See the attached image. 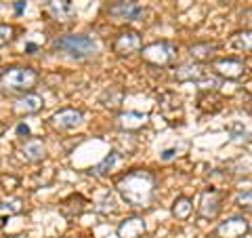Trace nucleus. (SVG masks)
Listing matches in <instances>:
<instances>
[{
    "mask_svg": "<svg viewBox=\"0 0 252 238\" xmlns=\"http://www.w3.org/2000/svg\"><path fill=\"white\" fill-rule=\"evenodd\" d=\"M116 124L122 131H139L147 124V114H139V112H122L118 114Z\"/></svg>",
    "mask_w": 252,
    "mask_h": 238,
    "instance_id": "nucleus-16",
    "label": "nucleus"
},
{
    "mask_svg": "<svg viewBox=\"0 0 252 238\" xmlns=\"http://www.w3.org/2000/svg\"><path fill=\"white\" fill-rule=\"evenodd\" d=\"M235 204L246 211V213H252V188L250 190H242V192L235 194Z\"/></svg>",
    "mask_w": 252,
    "mask_h": 238,
    "instance_id": "nucleus-24",
    "label": "nucleus"
},
{
    "mask_svg": "<svg viewBox=\"0 0 252 238\" xmlns=\"http://www.w3.org/2000/svg\"><path fill=\"white\" fill-rule=\"evenodd\" d=\"M23 9H26V2H23V0L15 2V11H17V13H23Z\"/></svg>",
    "mask_w": 252,
    "mask_h": 238,
    "instance_id": "nucleus-30",
    "label": "nucleus"
},
{
    "mask_svg": "<svg viewBox=\"0 0 252 238\" xmlns=\"http://www.w3.org/2000/svg\"><path fill=\"white\" fill-rule=\"evenodd\" d=\"M219 49L217 42H195L189 46V55L195 63H206V61H212L215 53Z\"/></svg>",
    "mask_w": 252,
    "mask_h": 238,
    "instance_id": "nucleus-17",
    "label": "nucleus"
},
{
    "mask_svg": "<svg viewBox=\"0 0 252 238\" xmlns=\"http://www.w3.org/2000/svg\"><path fill=\"white\" fill-rule=\"evenodd\" d=\"M23 209L21 198H9V200H0V215H17Z\"/></svg>",
    "mask_w": 252,
    "mask_h": 238,
    "instance_id": "nucleus-23",
    "label": "nucleus"
},
{
    "mask_svg": "<svg viewBox=\"0 0 252 238\" xmlns=\"http://www.w3.org/2000/svg\"><path fill=\"white\" fill-rule=\"evenodd\" d=\"M122 97H124L122 89H118V86H109V89L101 95V101H103L105 108H118L122 104Z\"/></svg>",
    "mask_w": 252,
    "mask_h": 238,
    "instance_id": "nucleus-22",
    "label": "nucleus"
},
{
    "mask_svg": "<svg viewBox=\"0 0 252 238\" xmlns=\"http://www.w3.org/2000/svg\"><path fill=\"white\" fill-rule=\"evenodd\" d=\"M212 68L217 70L219 76L229 78V80H240L246 74V66L240 59H217V61H212Z\"/></svg>",
    "mask_w": 252,
    "mask_h": 238,
    "instance_id": "nucleus-12",
    "label": "nucleus"
},
{
    "mask_svg": "<svg viewBox=\"0 0 252 238\" xmlns=\"http://www.w3.org/2000/svg\"><path fill=\"white\" fill-rule=\"evenodd\" d=\"M195 86H198L200 91H217L219 86H220V78L219 76H210V74H206L204 78H200L198 82H195Z\"/></svg>",
    "mask_w": 252,
    "mask_h": 238,
    "instance_id": "nucleus-25",
    "label": "nucleus"
},
{
    "mask_svg": "<svg viewBox=\"0 0 252 238\" xmlns=\"http://www.w3.org/2000/svg\"><path fill=\"white\" fill-rule=\"evenodd\" d=\"M36 82H38V72L28 66L6 68L0 74V91L4 93H26L30 89H34Z\"/></svg>",
    "mask_w": 252,
    "mask_h": 238,
    "instance_id": "nucleus-3",
    "label": "nucleus"
},
{
    "mask_svg": "<svg viewBox=\"0 0 252 238\" xmlns=\"http://www.w3.org/2000/svg\"><path fill=\"white\" fill-rule=\"evenodd\" d=\"M118 192L130 207L147 209L156 194V175L147 169H135L120 177L116 184Z\"/></svg>",
    "mask_w": 252,
    "mask_h": 238,
    "instance_id": "nucleus-1",
    "label": "nucleus"
},
{
    "mask_svg": "<svg viewBox=\"0 0 252 238\" xmlns=\"http://www.w3.org/2000/svg\"><path fill=\"white\" fill-rule=\"evenodd\" d=\"M248 230H250V226L246 219L240 215H233V217H227L223 224H219L217 236L219 238H242Z\"/></svg>",
    "mask_w": 252,
    "mask_h": 238,
    "instance_id": "nucleus-9",
    "label": "nucleus"
},
{
    "mask_svg": "<svg viewBox=\"0 0 252 238\" xmlns=\"http://www.w3.org/2000/svg\"><path fill=\"white\" fill-rule=\"evenodd\" d=\"M141 57L143 61L152 63V66H168V63L177 57V46L172 42L166 40H160V42H154V44H147V46H141Z\"/></svg>",
    "mask_w": 252,
    "mask_h": 238,
    "instance_id": "nucleus-4",
    "label": "nucleus"
},
{
    "mask_svg": "<svg viewBox=\"0 0 252 238\" xmlns=\"http://www.w3.org/2000/svg\"><path fill=\"white\" fill-rule=\"evenodd\" d=\"M44 154H46V150L40 139H28L26 144L21 146V156L26 158L28 162H40Z\"/></svg>",
    "mask_w": 252,
    "mask_h": 238,
    "instance_id": "nucleus-18",
    "label": "nucleus"
},
{
    "mask_svg": "<svg viewBox=\"0 0 252 238\" xmlns=\"http://www.w3.org/2000/svg\"><path fill=\"white\" fill-rule=\"evenodd\" d=\"M116 209H118V204H116V196L114 194H105L97 202V211L99 213H114Z\"/></svg>",
    "mask_w": 252,
    "mask_h": 238,
    "instance_id": "nucleus-26",
    "label": "nucleus"
},
{
    "mask_svg": "<svg viewBox=\"0 0 252 238\" xmlns=\"http://www.w3.org/2000/svg\"><path fill=\"white\" fill-rule=\"evenodd\" d=\"M145 221L141 217H126L120 226H118V236L120 238H141L145 234Z\"/></svg>",
    "mask_w": 252,
    "mask_h": 238,
    "instance_id": "nucleus-15",
    "label": "nucleus"
},
{
    "mask_svg": "<svg viewBox=\"0 0 252 238\" xmlns=\"http://www.w3.org/2000/svg\"><path fill=\"white\" fill-rule=\"evenodd\" d=\"M53 51L63 55V57H67V59L86 61V59H93L94 55L99 53V46L91 36L63 34V36H59V38H55L53 40Z\"/></svg>",
    "mask_w": 252,
    "mask_h": 238,
    "instance_id": "nucleus-2",
    "label": "nucleus"
},
{
    "mask_svg": "<svg viewBox=\"0 0 252 238\" xmlns=\"http://www.w3.org/2000/svg\"><path fill=\"white\" fill-rule=\"evenodd\" d=\"M15 38V28L13 26H0V46H6L13 42Z\"/></svg>",
    "mask_w": 252,
    "mask_h": 238,
    "instance_id": "nucleus-27",
    "label": "nucleus"
},
{
    "mask_svg": "<svg viewBox=\"0 0 252 238\" xmlns=\"http://www.w3.org/2000/svg\"><path fill=\"white\" fill-rule=\"evenodd\" d=\"M220 207H223V194H220L219 190H215V188H208V190H204L202 192L198 215L202 219H215L220 213Z\"/></svg>",
    "mask_w": 252,
    "mask_h": 238,
    "instance_id": "nucleus-5",
    "label": "nucleus"
},
{
    "mask_svg": "<svg viewBox=\"0 0 252 238\" xmlns=\"http://www.w3.org/2000/svg\"><path fill=\"white\" fill-rule=\"evenodd\" d=\"M46 11L59 23H69L78 17V11H76L72 0H49V2H46Z\"/></svg>",
    "mask_w": 252,
    "mask_h": 238,
    "instance_id": "nucleus-8",
    "label": "nucleus"
},
{
    "mask_svg": "<svg viewBox=\"0 0 252 238\" xmlns=\"http://www.w3.org/2000/svg\"><path fill=\"white\" fill-rule=\"evenodd\" d=\"M141 46H143L141 44V36L130 30L120 32L114 40V51H116V55H120V57H128L132 53H139Z\"/></svg>",
    "mask_w": 252,
    "mask_h": 238,
    "instance_id": "nucleus-7",
    "label": "nucleus"
},
{
    "mask_svg": "<svg viewBox=\"0 0 252 238\" xmlns=\"http://www.w3.org/2000/svg\"><path fill=\"white\" fill-rule=\"evenodd\" d=\"M80 122H82V112L80 110H74V108H63L51 116V124L59 131L76 129Z\"/></svg>",
    "mask_w": 252,
    "mask_h": 238,
    "instance_id": "nucleus-10",
    "label": "nucleus"
},
{
    "mask_svg": "<svg viewBox=\"0 0 252 238\" xmlns=\"http://www.w3.org/2000/svg\"><path fill=\"white\" fill-rule=\"evenodd\" d=\"M17 135H21V137H23V135H26V137H28V135H30V126L21 122V124L17 126Z\"/></svg>",
    "mask_w": 252,
    "mask_h": 238,
    "instance_id": "nucleus-29",
    "label": "nucleus"
},
{
    "mask_svg": "<svg viewBox=\"0 0 252 238\" xmlns=\"http://www.w3.org/2000/svg\"><path fill=\"white\" fill-rule=\"evenodd\" d=\"M208 72L206 68L202 66V63H183V66H179L175 70V78L179 82H198L200 78H204Z\"/></svg>",
    "mask_w": 252,
    "mask_h": 238,
    "instance_id": "nucleus-14",
    "label": "nucleus"
},
{
    "mask_svg": "<svg viewBox=\"0 0 252 238\" xmlns=\"http://www.w3.org/2000/svg\"><path fill=\"white\" fill-rule=\"evenodd\" d=\"M175 156H177V150H175V148H168V150H164V152L160 154L162 160H172Z\"/></svg>",
    "mask_w": 252,
    "mask_h": 238,
    "instance_id": "nucleus-28",
    "label": "nucleus"
},
{
    "mask_svg": "<svg viewBox=\"0 0 252 238\" xmlns=\"http://www.w3.org/2000/svg\"><path fill=\"white\" fill-rule=\"evenodd\" d=\"M107 13L114 21H135L143 15V6L137 0H120V2L109 6Z\"/></svg>",
    "mask_w": 252,
    "mask_h": 238,
    "instance_id": "nucleus-6",
    "label": "nucleus"
},
{
    "mask_svg": "<svg viewBox=\"0 0 252 238\" xmlns=\"http://www.w3.org/2000/svg\"><path fill=\"white\" fill-rule=\"evenodd\" d=\"M158 101H160V112L166 120H175L177 116L183 118V101H181L177 93H172V91L162 93Z\"/></svg>",
    "mask_w": 252,
    "mask_h": 238,
    "instance_id": "nucleus-11",
    "label": "nucleus"
},
{
    "mask_svg": "<svg viewBox=\"0 0 252 238\" xmlns=\"http://www.w3.org/2000/svg\"><path fill=\"white\" fill-rule=\"evenodd\" d=\"M2 135H4V124L0 122V137H2Z\"/></svg>",
    "mask_w": 252,
    "mask_h": 238,
    "instance_id": "nucleus-31",
    "label": "nucleus"
},
{
    "mask_svg": "<svg viewBox=\"0 0 252 238\" xmlns=\"http://www.w3.org/2000/svg\"><path fill=\"white\" fill-rule=\"evenodd\" d=\"M118 160H120V154H118V152H109L99 164L93 166L91 173H93V175H97V177H103V175H107V173L118 164Z\"/></svg>",
    "mask_w": 252,
    "mask_h": 238,
    "instance_id": "nucleus-20",
    "label": "nucleus"
},
{
    "mask_svg": "<svg viewBox=\"0 0 252 238\" xmlns=\"http://www.w3.org/2000/svg\"><path fill=\"white\" fill-rule=\"evenodd\" d=\"M191 211H193L191 198H187V196H177L175 198V202H172V215H175L177 219H181V221L189 219Z\"/></svg>",
    "mask_w": 252,
    "mask_h": 238,
    "instance_id": "nucleus-19",
    "label": "nucleus"
},
{
    "mask_svg": "<svg viewBox=\"0 0 252 238\" xmlns=\"http://www.w3.org/2000/svg\"><path fill=\"white\" fill-rule=\"evenodd\" d=\"M231 46L235 51H242V53H252V30H244L238 32L231 40Z\"/></svg>",
    "mask_w": 252,
    "mask_h": 238,
    "instance_id": "nucleus-21",
    "label": "nucleus"
},
{
    "mask_svg": "<svg viewBox=\"0 0 252 238\" xmlns=\"http://www.w3.org/2000/svg\"><path fill=\"white\" fill-rule=\"evenodd\" d=\"M44 106V99L40 97V95H36V93H26V95H21L19 99H15V104H13V112H17V114H36V112H40Z\"/></svg>",
    "mask_w": 252,
    "mask_h": 238,
    "instance_id": "nucleus-13",
    "label": "nucleus"
}]
</instances>
